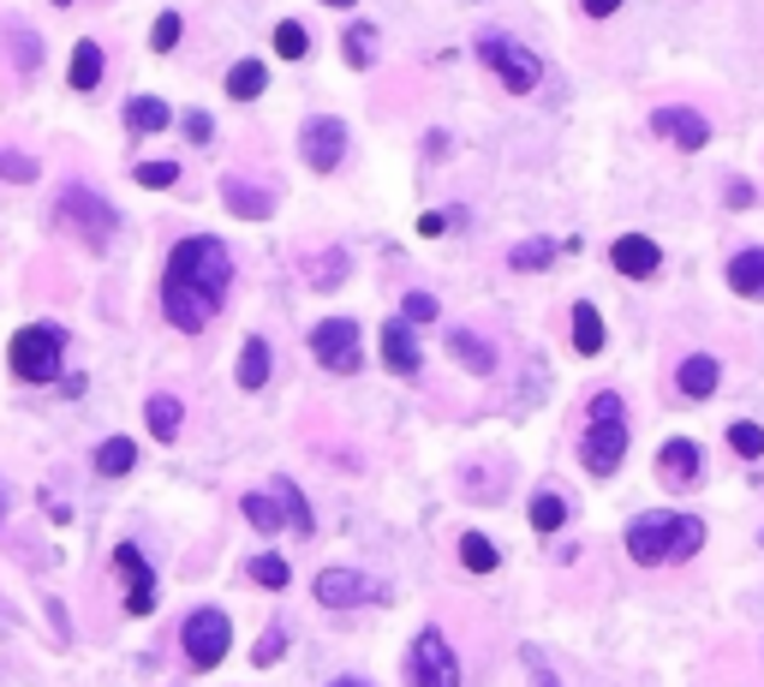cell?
<instances>
[{
  "label": "cell",
  "mask_w": 764,
  "mask_h": 687,
  "mask_svg": "<svg viewBox=\"0 0 764 687\" xmlns=\"http://www.w3.org/2000/svg\"><path fill=\"white\" fill-rule=\"evenodd\" d=\"M227 282H233V257H227L222 240H210V233L180 240L168 252V282H161V311H168V324L180 335H198L215 317Z\"/></svg>",
  "instance_id": "obj_1"
},
{
  "label": "cell",
  "mask_w": 764,
  "mask_h": 687,
  "mask_svg": "<svg viewBox=\"0 0 764 687\" xmlns=\"http://www.w3.org/2000/svg\"><path fill=\"white\" fill-rule=\"evenodd\" d=\"M704 545V520L699 515H639L627 526V557L645 568H664V562H687Z\"/></svg>",
  "instance_id": "obj_2"
},
{
  "label": "cell",
  "mask_w": 764,
  "mask_h": 687,
  "mask_svg": "<svg viewBox=\"0 0 764 687\" xmlns=\"http://www.w3.org/2000/svg\"><path fill=\"white\" fill-rule=\"evenodd\" d=\"M61 359H66V335L54 324H31V329L12 335V371H19L24 383H54Z\"/></svg>",
  "instance_id": "obj_3"
},
{
  "label": "cell",
  "mask_w": 764,
  "mask_h": 687,
  "mask_svg": "<svg viewBox=\"0 0 764 687\" xmlns=\"http://www.w3.org/2000/svg\"><path fill=\"white\" fill-rule=\"evenodd\" d=\"M61 222L78 233L91 252H108V245H114V228H120V215H114L108 203L91 192V186H66V192H61Z\"/></svg>",
  "instance_id": "obj_4"
},
{
  "label": "cell",
  "mask_w": 764,
  "mask_h": 687,
  "mask_svg": "<svg viewBox=\"0 0 764 687\" xmlns=\"http://www.w3.org/2000/svg\"><path fill=\"white\" fill-rule=\"evenodd\" d=\"M478 61L490 66L513 96L538 91V78H543V61H538V54H532V49H520V42H508V36H496V31H484V36H478Z\"/></svg>",
  "instance_id": "obj_5"
},
{
  "label": "cell",
  "mask_w": 764,
  "mask_h": 687,
  "mask_svg": "<svg viewBox=\"0 0 764 687\" xmlns=\"http://www.w3.org/2000/svg\"><path fill=\"white\" fill-rule=\"evenodd\" d=\"M311 353H317V364H322V371H335V377L359 371V364H364L359 324H352V317H322V324L311 329Z\"/></svg>",
  "instance_id": "obj_6"
},
{
  "label": "cell",
  "mask_w": 764,
  "mask_h": 687,
  "mask_svg": "<svg viewBox=\"0 0 764 687\" xmlns=\"http://www.w3.org/2000/svg\"><path fill=\"white\" fill-rule=\"evenodd\" d=\"M227 640H233V627L222 610H191L185 627H180V646L191 657V669H215L227 657Z\"/></svg>",
  "instance_id": "obj_7"
},
{
  "label": "cell",
  "mask_w": 764,
  "mask_h": 687,
  "mask_svg": "<svg viewBox=\"0 0 764 687\" xmlns=\"http://www.w3.org/2000/svg\"><path fill=\"white\" fill-rule=\"evenodd\" d=\"M580 461L592 478H609L615 466L627 461V419H592L580 436Z\"/></svg>",
  "instance_id": "obj_8"
},
{
  "label": "cell",
  "mask_w": 764,
  "mask_h": 687,
  "mask_svg": "<svg viewBox=\"0 0 764 687\" xmlns=\"http://www.w3.org/2000/svg\"><path fill=\"white\" fill-rule=\"evenodd\" d=\"M413 687H460V657L436 627L413 640Z\"/></svg>",
  "instance_id": "obj_9"
},
{
  "label": "cell",
  "mask_w": 764,
  "mask_h": 687,
  "mask_svg": "<svg viewBox=\"0 0 764 687\" xmlns=\"http://www.w3.org/2000/svg\"><path fill=\"white\" fill-rule=\"evenodd\" d=\"M299 156L311 162V173H335L347 156V126L335 120V114H317V120L299 131Z\"/></svg>",
  "instance_id": "obj_10"
},
{
  "label": "cell",
  "mask_w": 764,
  "mask_h": 687,
  "mask_svg": "<svg viewBox=\"0 0 764 687\" xmlns=\"http://www.w3.org/2000/svg\"><path fill=\"white\" fill-rule=\"evenodd\" d=\"M311 592H317V604H329V610H347V604H359V598H382V586L371 574H359V568H322Z\"/></svg>",
  "instance_id": "obj_11"
},
{
  "label": "cell",
  "mask_w": 764,
  "mask_h": 687,
  "mask_svg": "<svg viewBox=\"0 0 764 687\" xmlns=\"http://www.w3.org/2000/svg\"><path fill=\"white\" fill-rule=\"evenodd\" d=\"M114 568L126 574V610H131V616H150V610H156V574H150V562H144V550L120 545V550H114Z\"/></svg>",
  "instance_id": "obj_12"
},
{
  "label": "cell",
  "mask_w": 764,
  "mask_h": 687,
  "mask_svg": "<svg viewBox=\"0 0 764 687\" xmlns=\"http://www.w3.org/2000/svg\"><path fill=\"white\" fill-rule=\"evenodd\" d=\"M651 131H657V138H669L675 150H704V144H711V126H704L699 108H657Z\"/></svg>",
  "instance_id": "obj_13"
},
{
  "label": "cell",
  "mask_w": 764,
  "mask_h": 687,
  "mask_svg": "<svg viewBox=\"0 0 764 687\" xmlns=\"http://www.w3.org/2000/svg\"><path fill=\"white\" fill-rule=\"evenodd\" d=\"M699 473H704L699 443H687V436H669L664 455H657V478H664L669 490H687V485H699Z\"/></svg>",
  "instance_id": "obj_14"
},
{
  "label": "cell",
  "mask_w": 764,
  "mask_h": 687,
  "mask_svg": "<svg viewBox=\"0 0 764 687\" xmlns=\"http://www.w3.org/2000/svg\"><path fill=\"white\" fill-rule=\"evenodd\" d=\"M609 263L627 275V282H645V275H657L664 252H657V240H645V233H622V240L609 245Z\"/></svg>",
  "instance_id": "obj_15"
},
{
  "label": "cell",
  "mask_w": 764,
  "mask_h": 687,
  "mask_svg": "<svg viewBox=\"0 0 764 687\" xmlns=\"http://www.w3.org/2000/svg\"><path fill=\"white\" fill-rule=\"evenodd\" d=\"M729 287L741 299H764V245H746L729 257Z\"/></svg>",
  "instance_id": "obj_16"
},
{
  "label": "cell",
  "mask_w": 764,
  "mask_h": 687,
  "mask_svg": "<svg viewBox=\"0 0 764 687\" xmlns=\"http://www.w3.org/2000/svg\"><path fill=\"white\" fill-rule=\"evenodd\" d=\"M717 377H723V364H717L711 353H687V359H681V371H675V389L693 394V401H704V394L717 389Z\"/></svg>",
  "instance_id": "obj_17"
},
{
  "label": "cell",
  "mask_w": 764,
  "mask_h": 687,
  "mask_svg": "<svg viewBox=\"0 0 764 687\" xmlns=\"http://www.w3.org/2000/svg\"><path fill=\"white\" fill-rule=\"evenodd\" d=\"M222 198H227V210L233 215H245V222H269V210H275V198L269 192H257V186H245V180H222Z\"/></svg>",
  "instance_id": "obj_18"
},
{
  "label": "cell",
  "mask_w": 764,
  "mask_h": 687,
  "mask_svg": "<svg viewBox=\"0 0 764 687\" xmlns=\"http://www.w3.org/2000/svg\"><path fill=\"white\" fill-rule=\"evenodd\" d=\"M382 359H389V371H401V377L418 371V341L406 335V317H394V324L382 329Z\"/></svg>",
  "instance_id": "obj_19"
},
{
  "label": "cell",
  "mask_w": 764,
  "mask_h": 687,
  "mask_svg": "<svg viewBox=\"0 0 764 687\" xmlns=\"http://www.w3.org/2000/svg\"><path fill=\"white\" fill-rule=\"evenodd\" d=\"M448 353L466 359V371H478V377L496 371V347L484 341V335H473V329H454V335H448Z\"/></svg>",
  "instance_id": "obj_20"
},
{
  "label": "cell",
  "mask_w": 764,
  "mask_h": 687,
  "mask_svg": "<svg viewBox=\"0 0 764 687\" xmlns=\"http://www.w3.org/2000/svg\"><path fill=\"white\" fill-rule=\"evenodd\" d=\"M269 364H275L269 341H263V335H252V341L240 347V389H263V383H269Z\"/></svg>",
  "instance_id": "obj_21"
},
{
  "label": "cell",
  "mask_w": 764,
  "mask_h": 687,
  "mask_svg": "<svg viewBox=\"0 0 764 687\" xmlns=\"http://www.w3.org/2000/svg\"><path fill=\"white\" fill-rule=\"evenodd\" d=\"M131 466H138V443H131V436H108V443L96 448V473L102 478H126Z\"/></svg>",
  "instance_id": "obj_22"
},
{
  "label": "cell",
  "mask_w": 764,
  "mask_h": 687,
  "mask_svg": "<svg viewBox=\"0 0 764 687\" xmlns=\"http://www.w3.org/2000/svg\"><path fill=\"white\" fill-rule=\"evenodd\" d=\"M126 126L131 131H168L173 114H168V102H156V96H131L126 102Z\"/></svg>",
  "instance_id": "obj_23"
},
{
  "label": "cell",
  "mask_w": 764,
  "mask_h": 687,
  "mask_svg": "<svg viewBox=\"0 0 764 687\" xmlns=\"http://www.w3.org/2000/svg\"><path fill=\"white\" fill-rule=\"evenodd\" d=\"M573 347L585 359L604 353V317H597V305H573Z\"/></svg>",
  "instance_id": "obj_24"
},
{
  "label": "cell",
  "mask_w": 764,
  "mask_h": 687,
  "mask_svg": "<svg viewBox=\"0 0 764 687\" xmlns=\"http://www.w3.org/2000/svg\"><path fill=\"white\" fill-rule=\"evenodd\" d=\"M144 419H150V431L161 436V443H173V436H180V419H185V406L173 401V394H150V406H144Z\"/></svg>",
  "instance_id": "obj_25"
},
{
  "label": "cell",
  "mask_w": 764,
  "mask_h": 687,
  "mask_svg": "<svg viewBox=\"0 0 764 687\" xmlns=\"http://www.w3.org/2000/svg\"><path fill=\"white\" fill-rule=\"evenodd\" d=\"M269 496L282 503V515H287L293 532H311V508H305V496H299V485H293V478H275Z\"/></svg>",
  "instance_id": "obj_26"
},
{
  "label": "cell",
  "mask_w": 764,
  "mask_h": 687,
  "mask_svg": "<svg viewBox=\"0 0 764 687\" xmlns=\"http://www.w3.org/2000/svg\"><path fill=\"white\" fill-rule=\"evenodd\" d=\"M245 520H252L257 526V532L263 538H269V532H282V526H287V515H282V503H275V496H263V490H252V496H245Z\"/></svg>",
  "instance_id": "obj_27"
},
{
  "label": "cell",
  "mask_w": 764,
  "mask_h": 687,
  "mask_svg": "<svg viewBox=\"0 0 764 687\" xmlns=\"http://www.w3.org/2000/svg\"><path fill=\"white\" fill-rule=\"evenodd\" d=\"M532 526L538 532H562L567 526V496L562 490H538L532 496Z\"/></svg>",
  "instance_id": "obj_28"
},
{
  "label": "cell",
  "mask_w": 764,
  "mask_h": 687,
  "mask_svg": "<svg viewBox=\"0 0 764 687\" xmlns=\"http://www.w3.org/2000/svg\"><path fill=\"white\" fill-rule=\"evenodd\" d=\"M555 252H562L555 240H520V245L508 252V269L532 275V269H543V263H555Z\"/></svg>",
  "instance_id": "obj_29"
},
{
  "label": "cell",
  "mask_w": 764,
  "mask_h": 687,
  "mask_svg": "<svg viewBox=\"0 0 764 687\" xmlns=\"http://www.w3.org/2000/svg\"><path fill=\"white\" fill-rule=\"evenodd\" d=\"M263 84H269L263 61H240V66L227 72V96H233V102H252V96H263Z\"/></svg>",
  "instance_id": "obj_30"
},
{
  "label": "cell",
  "mask_w": 764,
  "mask_h": 687,
  "mask_svg": "<svg viewBox=\"0 0 764 687\" xmlns=\"http://www.w3.org/2000/svg\"><path fill=\"white\" fill-rule=\"evenodd\" d=\"M102 84V49L96 42H78L72 49V91H96Z\"/></svg>",
  "instance_id": "obj_31"
},
{
  "label": "cell",
  "mask_w": 764,
  "mask_h": 687,
  "mask_svg": "<svg viewBox=\"0 0 764 687\" xmlns=\"http://www.w3.org/2000/svg\"><path fill=\"white\" fill-rule=\"evenodd\" d=\"M460 562L473 568V574H490V568L502 562V550H496L484 532H466V538H460Z\"/></svg>",
  "instance_id": "obj_32"
},
{
  "label": "cell",
  "mask_w": 764,
  "mask_h": 687,
  "mask_svg": "<svg viewBox=\"0 0 764 687\" xmlns=\"http://www.w3.org/2000/svg\"><path fill=\"white\" fill-rule=\"evenodd\" d=\"M275 54H282V61H305V54H311V31H305V24H275Z\"/></svg>",
  "instance_id": "obj_33"
},
{
  "label": "cell",
  "mask_w": 764,
  "mask_h": 687,
  "mask_svg": "<svg viewBox=\"0 0 764 687\" xmlns=\"http://www.w3.org/2000/svg\"><path fill=\"white\" fill-rule=\"evenodd\" d=\"M341 54H347L352 66H371L376 61V24H352L347 42H341Z\"/></svg>",
  "instance_id": "obj_34"
},
{
  "label": "cell",
  "mask_w": 764,
  "mask_h": 687,
  "mask_svg": "<svg viewBox=\"0 0 764 687\" xmlns=\"http://www.w3.org/2000/svg\"><path fill=\"white\" fill-rule=\"evenodd\" d=\"M729 448H734L741 461H758V455H764V431L753 425V419H734V425H729Z\"/></svg>",
  "instance_id": "obj_35"
},
{
  "label": "cell",
  "mask_w": 764,
  "mask_h": 687,
  "mask_svg": "<svg viewBox=\"0 0 764 687\" xmlns=\"http://www.w3.org/2000/svg\"><path fill=\"white\" fill-rule=\"evenodd\" d=\"M36 156H24V150H0V180H7V186H31L36 180Z\"/></svg>",
  "instance_id": "obj_36"
},
{
  "label": "cell",
  "mask_w": 764,
  "mask_h": 687,
  "mask_svg": "<svg viewBox=\"0 0 764 687\" xmlns=\"http://www.w3.org/2000/svg\"><path fill=\"white\" fill-rule=\"evenodd\" d=\"M12 61H19L24 72H36V66H42V42H36L31 24H12Z\"/></svg>",
  "instance_id": "obj_37"
},
{
  "label": "cell",
  "mask_w": 764,
  "mask_h": 687,
  "mask_svg": "<svg viewBox=\"0 0 764 687\" xmlns=\"http://www.w3.org/2000/svg\"><path fill=\"white\" fill-rule=\"evenodd\" d=\"M341 275H347V252H322L311 263V282L317 287H341Z\"/></svg>",
  "instance_id": "obj_38"
},
{
  "label": "cell",
  "mask_w": 764,
  "mask_h": 687,
  "mask_svg": "<svg viewBox=\"0 0 764 687\" xmlns=\"http://www.w3.org/2000/svg\"><path fill=\"white\" fill-rule=\"evenodd\" d=\"M131 173H138V186H150V192H168V186L180 180V168H173V162H138Z\"/></svg>",
  "instance_id": "obj_39"
},
{
  "label": "cell",
  "mask_w": 764,
  "mask_h": 687,
  "mask_svg": "<svg viewBox=\"0 0 764 687\" xmlns=\"http://www.w3.org/2000/svg\"><path fill=\"white\" fill-rule=\"evenodd\" d=\"M252 580H257V586H269V592H282L293 574H287L282 557H257V562H252Z\"/></svg>",
  "instance_id": "obj_40"
},
{
  "label": "cell",
  "mask_w": 764,
  "mask_h": 687,
  "mask_svg": "<svg viewBox=\"0 0 764 687\" xmlns=\"http://www.w3.org/2000/svg\"><path fill=\"white\" fill-rule=\"evenodd\" d=\"M287 652V634H282V627H269V634H257V646H252V664L263 669V664H275V657H282Z\"/></svg>",
  "instance_id": "obj_41"
},
{
  "label": "cell",
  "mask_w": 764,
  "mask_h": 687,
  "mask_svg": "<svg viewBox=\"0 0 764 687\" xmlns=\"http://www.w3.org/2000/svg\"><path fill=\"white\" fill-rule=\"evenodd\" d=\"M401 317H406V324H436V299L431 294H406Z\"/></svg>",
  "instance_id": "obj_42"
},
{
  "label": "cell",
  "mask_w": 764,
  "mask_h": 687,
  "mask_svg": "<svg viewBox=\"0 0 764 687\" xmlns=\"http://www.w3.org/2000/svg\"><path fill=\"white\" fill-rule=\"evenodd\" d=\"M150 42H156L161 54H168L173 42H180V19H173V12H161V19H156V31H150Z\"/></svg>",
  "instance_id": "obj_43"
},
{
  "label": "cell",
  "mask_w": 764,
  "mask_h": 687,
  "mask_svg": "<svg viewBox=\"0 0 764 687\" xmlns=\"http://www.w3.org/2000/svg\"><path fill=\"white\" fill-rule=\"evenodd\" d=\"M180 126H185V138H191V144H210V131H215V126H210V114H185Z\"/></svg>",
  "instance_id": "obj_44"
},
{
  "label": "cell",
  "mask_w": 764,
  "mask_h": 687,
  "mask_svg": "<svg viewBox=\"0 0 764 687\" xmlns=\"http://www.w3.org/2000/svg\"><path fill=\"white\" fill-rule=\"evenodd\" d=\"M418 233H424V240H436V233H448V215H443V210L418 215Z\"/></svg>",
  "instance_id": "obj_45"
},
{
  "label": "cell",
  "mask_w": 764,
  "mask_h": 687,
  "mask_svg": "<svg viewBox=\"0 0 764 687\" xmlns=\"http://www.w3.org/2000/svg\"><path fill=\"white\" fill-rule=\"evenodd\" d=\"M526 669H532V681H538V687H562V681H555V676H550V669H543V664H538V652H532V646H526Z\"/></svg>",
  "instance_id": "obj_46"
},
{
  "label": "cell",
  "mask_w": 764,
  "mask_h": 687,
  "mask_svg": "<svg viewBox=\"0 0 764 687\" xmlns=\"http://www.w3.org/2000/svg\"><path fill=\"white\" fill-rule=\"evenodd\" d=\"M723 198L734 203V210H746V203H753V186H746V180H734V186H729V192H723Z\"/></svg>",
  "instance_id": "obj_47"
},
{
  "label": "cell",
  "mask_w": 764,
  "mask_h": 687,
  "mask_svg": "<svg viewBox=\"0 0 764 687\" xmlns=\"http://www.w3.org/2000/svg\"><path fill=\"white\" fill-rule=\"evenodd\" d=\"M580 7H585V12H592V19H609V12H615V7H622V0H580Z\"/></svg>",
  "instance_id": "obj_48"
},
{
  "label": "cell",
  "mask_w": 764,
  "mask_h": 687,
  "mask_svg": "<svg viewBox=\"0 0 764 687\" xmlns=\"http://www.w3.org/2000/svg\"><path fill=\"white\" fill-rule=\"evenodd\" d=\"M329 687H371V681H359V676H341V681H329Z\"/></svg>",
  "instance_id": "obj_49"
},
{
  "label": "cell",
  "mask_w": 764,
  "mask_h": 687,
  "mask_svg": "<svg viewBox=\"0 0 764 687\" xmlns=\"http://www.w3.org/2000/svg\"><path fill=\"white\" fill-rule=\"evenodd\" d=\"M329 7H352V0H329Z\"/></svg>",
  "instance_id": "obj_50"
},
{
  "label": "cell",
  "mask_w": 764,
  "mask_h": 687,
  "mask_svg": "<svg viewBox=\"0 0 764 687\" xmlns=\"http://www.w3.org/2000/svg\"><path fill=\"white\" fill-rule=\"evenodd\" d=\"M54 7H72V0H54Z\"/></svg>",
  "instance_id": "obj_51"
}]
</instances>
